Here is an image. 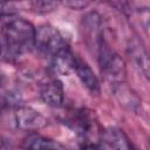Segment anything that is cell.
I'll use <instances>...</instances> for the list:
<instances>
[{"label":"cell","instance_id":"cell-1","mask_svg":"<svg viewBox=\"0 0 150 150\" xmlns=\"http://www.w3.org/2000/svg\"><path fill=\"white\" fill-rule=\"evenodd\" d=\"M36 28L22 18L9 16L1 26V47L5 60L15 61L35 48Z\"/></svg>","mask_w":150,"mask_h":150},{"label":"cell","instance_id":"cell-2","mask_svg":"<svg viewBox=\"0 0 150 150\" xmlns=\"http://www.w3.org/2000/svg\"><path fill=\"white\" fill-rule=\"evenodd\" d=\"M95 52L104 79L111 84H122L125 77V66L123 60L108 46L105 40L100 43Z\"/></svg>","mask_w":150,"mask_h":150},{"label":"cell","instance_id":"cell-3","mask_svg":"<svg viewBox=\"0 0 150 150\" xmlns=\"http://www.w3.org/2000/svg\"><path fill=\"white\" fill-rule=\"evenodd\" d=\"M69 45L67 43L66 39L55 27L50 25H41L36 27L35 48L48 59L67 49Z\"/></svg>","mask_w":150,"mask_h":150},{"label":"cell","instance_id":"cell-4","mask_svg":"<svg viewBox=\"0 0 150 150\" xmlns=\"http://www.w3.org/2000/svg\"><path fill=\"white\" fill-rule=\"evenodd\" d=\"M14 123L20 130L38 131L47 125V120L30 107H16L14 110Z\"/></svg>","mask_w":150,"mask_h":150},{"label":"cell","instance_id":"cell-5","mask_svg":"<svg viewBox=\"0 0 150 150\" xmlns=\"http://www.w3.org/2000/svg\"><path fill=\"white\" fill-rule=\"evenodd\" d=\"M40 97L50 107H61L64 100L62 82L56 77H49L42 81L40 84Z\"/></svg>","mask_w":150,"mask_h":150},{"label":"cell","instance_id":"cell-6","mask_svg":"<svg viewBox=\"0 0 150 150\" xmlns=\"http://www.w3.org/2000/svg\"><path fill=\"white\" fill-rule=\"evenodd\" d=\"M102 136L103 141L114 150H138L127 134L120 128L110 127L102 132Z\"/></svg>","mask_w":150,"mask_h":150},{"label":"cell","instance_id":"cell-7","mask_svg":"<svg viewBox=\"0 0 150 150\" xmlns=\"http://www.w3.org/2000/svg\"><path fill=\"white\" fill-rule=\"evenodd\" d=\"M74 71L76 73L77 77L80 79V81L82 82V84H83L93 95L100 93V89H101L100 81H98L97 76L95 75V73L93 71V69L88 66L87 62H84L83 60L76 57Z\"/></svg>","mask_w":150,"mask_h":150},{"label":"cell","instance_id":"cell-8","mask_svg":"<svg viewBox=\"0 0 150 150\" xmlns=\"http://www.w3.org/2000/svg\"><path fill=\"white\" fill-rule=\"evenodd\" d=\"M129 56L135 63V67L148 79H150V55L145 48L137 41H131L128 46Z\"/></svg>","mask_w":150,"mask_h":150},{"label":"cell","instance_id":"cell-9","mask_svg":"<svg viewBox=\"0 0 150 150\" xmlns=\"http://www.w3.org/2000/svg\"><path fill=\"white\" fill-rule=\"evenodd\" d=\"M49 60L50 69L60 75H68L70 71L75 69V62H76V56L73 54L70 48L68 47L67 49L60 52L59 54L52 56Z\"/></svg>","mask_w":150,"mask_h":150},{"label":"cell","instance_id":"cell-10","mask_svg":"<svg viewBox=\"0 0 150 150\" xmlns=\"http://www.w3.org/2000/svg\"><path fill=\"white\" fill-rule=\"evenodd\" d=\"M22 148L25 150H67L61 143L38 134L28 135L22 142Z\"/></svg>","mask_w":150,"mask_h":150},{"label":"cell","instance_id":"cell-11","mask_svg":"<svg viewBox=\"0 0 150 150\" xmlns=\"http://www.w3.org/2000/svg\"><path fill=\"white\" fill-rule=\"evenodd\" d=\"M68 123L75 131H77L83 137L87 136L94 127L93 118L90 117V115L88 112H86L84 109L76 110L75 112H73L68 120Z\"/></svg>","mask_w":150,"mask_h":150},{"label":"cell","instance_id":"cell-12","mask_svg":"<svg viewBox=\"0 0 150 150\" xmlns=\"http://www.w3.org/2000/svg\"><path fill=\"white\" fill-rule=\"evenodd\" d=\"M29 6L34 12L45 14L54 11L57 7V4L54 1H34V2H30Z\"/></svg>","mask_w":150,"mask_h":150},{"label":"cell","instance_id":"cell-13","mask_svg":"<svg viewBox=\"0 0 150 150\" xmlns=\"http://www.w3.org/2000/svg\"><path fill=\"white\" fill-rule=\"evenodd\" d=\"M80 150H101L98 145H96L95 143H90V142H84L81 146Z\"/></svg>","mask_w":150,"mask_h":150},{"label":"cell","instance_id":"cell-14","mask_svg":"<svg viewBox=\"0 0 150 150\" xmlns=\"http://www.w3.org/2000/svg\"><path fill=\"white\" fill-rule=\"evenodd\" d=\"M66 6H70L71 8L75 9H80V8H84L86 6H88V2H83V1H75V2H66Z\"/></svg>","mask_w":150,"mask_h":150}]
</instances>
